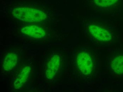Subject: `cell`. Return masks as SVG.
<instances>
[{
  "label": "cell",
  "mask_w": 123,
  "mask_h": 92,
  "mask_svg": "<svg viewBox=\"0 0 123 92\" xmlns=\"http://www.w3.org/2000/svg\"><path fill=\"white\" fill-rule=\"evenodd\" d=\"M111 68L114 73L123 74V55H118L114 57L111 61Z\"/></svg>",
  "instance_id": "obj_8"
},
{
  "label": "cell",
  "mask_w": 123,
  "mask_h": 92,
  "mask_svg": "<svg viewBox=\"0 0 123 92\" xmlns=\"http://www.w3.org/2000/svg\"><path fill=\"white\" fill-rule=\"evenodd\" d=\"M21 32L33 38L41 39L46 35V31L43 27L36 25H26L22 28Z\"/></svg>",
  "instance_id": "obj_5"
},
{
  "label": "cell",
  "mask_w": 123,
  "mask_h": 92,
  "mask_svg": "<svg viewBox=\"0 0 123 92\" xmlns=\"http://www.w3.org/2000/svg\"><path fill=\"white\" fill-rule=\"evenodd\" d=\"M118 0H93L97 6L100 7H109L116 4Z\"/></svg>",
  "instance_id": "obj_9"
},
{
  "label": "cell",
  "mask_w": 123,
  "mask_h": 92,
  "mask_svg": "<svg viewBox=\"0 0 123 92\" xmlns=\"http://www.w3.org/2000/svg\"><path fill=\"white\" fill-rule=\"evenodd\" d=\"M18 60V55L16 53L12 52L7 53L2 66L3 70L5 71L12 70L17 65Z\"/></svg>",
  "instance_id": "obj_7"
},
{
  "label": "cell",
  "mask_w": 123,
  "mask_h": 92,
  "mask_svg": "<svg viewBox=\"0 0 123 92\" xmlns=\"http://www.w3.org/2000/svg\"><path fill=\"white\" fill-rule=\"evenodd\" d=\"M88 30L92 37L100 42H108L112 39L111 34L109 31L99 25H90Z\"/></svg>",
  "instance_id": "obj_3"
},
{
  "label": "cell",
  "mask_w": 123,
  "mask_h": 92,
  "mask_svg": "<svg viewBox=\"0 0 123 92\" xmlns=\"http://www.w3.org/2000/svg\"><path fill=\"white\" fill-rule=\"evenodd\" d=\"M76 65L78 70L84 75H90L93 71L94 65L92 56L87 51H81L77 54Z\"/></svg>",
  "instance_id": "obj_2"
},
{
  "label": "cell",
  "mask_w": 123,
  "mask_h": 92,
  "mask_svg": "<svg viewBox=\"0 0 123 92\" xmlns=\"http://www.w3.org/2000/svg\"><path fill=\"white\" fill-rule=\"evenodd\" d=\"M31 71L30 66H26L20 71L13 82V86L15 89H19L22 87L28 79Z\"/></svg>",
  "instance_id": "obj_6"
},
{
  "label": "cell",
  "mask_w": 123,
  "mask_h": 92,
  "mask_svg": "<svg viewBox=\"0 0 123 92\" xmlns=\"http://www.w3.org/2000/svg\"><path fill=\"white\" fill-rule=\"evenodd\" d=\"M12 13L14 18L25 22H42L47 18L46 13L43 11L30 7L15 8L12 11Z\"/></svg>",
  "instance_id": "obj_1"
},
{
  "label": "cell",
  "mask_w": 123,
  "mask_h": 92,
  "mask_svg": "<svg viewBox=\"0 0 123 92\" xmlns=\"http://www.w3.org/2000/svg\"><path fill=\"white\" fill-rule=\"evenodd\" d=\"M61 60L60 55L55 54L52 56L47 62L45 70L46 79H51L55 77L60 70Z\"/></svg>",
  "instance_id": "obj_4"
}]
</instances>
